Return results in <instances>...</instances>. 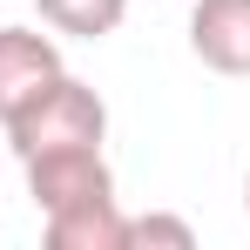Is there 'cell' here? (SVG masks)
Listing matches in <instances>:
<instances>
[{
  "instance_id": "obj_9",
  "label": "cell",
  "mask_w": 250,
  "mask_h": 250,
  "mask_svg": "<svg viewBox=\"0 0 250 250\" xmlns=\"http://www.w3.org/2000/svg\"><path fill=\"white\" fill-rule=\"evenodd\" d=\"M0 156H7V142H0Z\"/></svg>"
},
{
  "instance_id": "obj_2",
  "label": "cell",
  "mask_w": 250,
  "mask_h": 250,
  "mask_svg": "<svg viewBox=\"0 0 250 250\" xmlns=\"http://www.w3.org/2000/svg\"><path fill=\"white\" fill-rule=\"evenodd\" d=\"M27 196L41 216H54V209L115 196V169L102 149H41V156H27Z\"/></svg>"
},
{
  "instance_id": "obj_4",
  "label": "cell",
  "mask_w": 250,
  "mask_h": 250,
  "mask_svg": "<svg viewBox=\"0 0 250 250\" xmlns=\"http://www.w3.org/2000/svg\"><path fill=\"white\" fill-rule=\"evenodd\" d=\"M54 75H61V47H54V34L0 27V122H7L21 102H34Z\"/></svg>"
},
{
  "instance_id": "obj_6",
  "label": "cell",
  "mask_w": 250,
  "mask_h": 250,
  "mask_svg": "<svg viewBox=\"0 0 250 250\" xmlns=\"http://www.w3.org/2000/svg\"><path fill=\"white\" fill-rule=\"evenodd\" d=\"M41 27L68 34V41H108L128 21V0H34Z\"/></svg>"
},
{
  "instance_id": "obj_1",
  "label": "cell",
  "mask_w": 250,
  "mask_h": 250,
  "mask_svg": "<svg viewBox=\"0 0 250 250\" xmlns=\"http://www.w3.org/2000/svg\"><path fill=\"white\" fill-rule=\"evenodd\" d=\"M102 135H108V102L88 82H75L68 68H61L34 102H21V108L0 122V142H7L21 163L41 156V149H102Z\"/></svg>"
},
{
  "instance_id": "obj_3",
  "label": "cell",
  "mask_w": 250,
  "mask_h": 250,
  "mask_svg": "<svg viewBox=\"0 0 250 250\" xmlns=\"http://www.w3.org/2000/svg\"><path fill=\"white\" fill-rule=\"evenodd\" d=\"M189 54L244 82L250 75V0H196L189 7Z\"/></svg>"
},
{
  "instance_id": "obj_7",
  "label": "cell",
  "mask_w": 250,
  "mask_h": 250,
  "mask_svg": "<svg viewBox=\"0 0 250 250\" xmlns=\"http://www.w3.org/2000/svg\"><path fill=\"white\" fill-rule=\"evenodd\" d=\"M128 250H196V230L183 216H128Z\"/></svg>"
},
{
  "instance_id": "obj_5",
  "label": "cell",
  "mask_w": 250,
  "mask_h": 250,
  "mask_svg": "<svg viewBox=\"0 0 250 250\" xmlns=\"http://www.w3.org/2000/svg\"><path fill=\"white\" fill-rule=\"evenodd\" d=\"M41 237L47 250H128V216L115 196H95V203L41 216Z\"/></svg>"
},
{
  "instance_id": "obj_8",
  "label": "cell",
  "mask_w": 250,
  "mask_h": 250,
  "mask_svg": "<svg viewBox=\"0 0 250 250\" xmlns=\"http://www.w3.org/2000/svg\"><path fill=\"white\" fill-rule=\"evenodd\" d=\"M244 203H250V183H244Z\"/></svg>"
}]
</instances>
